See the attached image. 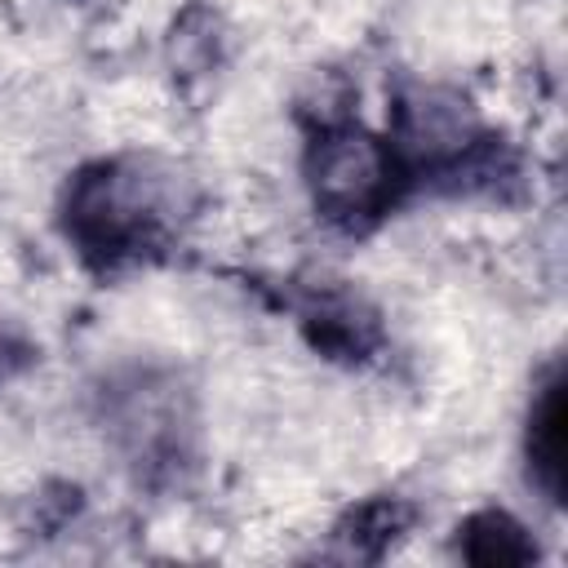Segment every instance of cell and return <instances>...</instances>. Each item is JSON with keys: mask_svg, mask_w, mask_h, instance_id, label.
Masks as SVG:
<instances>
[{"mask_svg": "<svg viewBox=\"0 0 568 568\" xmlns=\"http://www.w3.org/2000/svg\"><path fill=\"white\" fill-rule=\"evenodd\" d=\"M178 195L142 160H93L62 191V235L93 275H124L164 253L178 231Z\"/></svg>", "mask_w": 568, "mask_h": 568, "instance_id": "cell-1", "label": "cell"}, {"mask_svg": "<svg viewBox=\"0 0 568 568\" xmlns=\"http://www.w3.org/2000/svg\"><path fill=\"white\" fill-rule=\"evenodd\" d=\"M306 186L320 217L346 235L382 226L417 186L408 160L359 124H324L306 142Z\"/></svg>", "mask_w": 568, "mask_h": 568, "instance_id": "cell-2", "label": "cell"}, {"mask_svg": "<svg viewBox=\"0 0 568 568\" xmlns=\"http://www.w3.org/2000/svg\"><path fill=\"white\" fill-rule=\"evenodd\" d=\"M564 422H568V382H564V368L550 364L532 390L528 426H524L528 484L550 506H564Z\"/></svg>", "mask_w": 568, "mask_h": 568, "instance_id": "cell-3", "label": "cell"}, {"mask_svg": "<svg viewBox=\"0 0 568 568\" xmlns=\"http://www.w3.org/2000/svg\"><path fill=\"white\" fill-rule=\"evenodd\" d=\"M302 333L315 351H324L328 359H346V364H359L382 346L377 315L364 311L346 293H315L302 306Z\"/></svg>", "mask_w": 568, "mask_h": 568, "instance_id": "cell-4", "label": "cell"}, {"mask_svg": "<svg viewBox=\"0 0 568 568\" xmlns=\"http://www.w3.org/2000/svg\"><path fill=\"white\" fill-rule=\"evenodd\" d=\"M457 555L479 568H506V564H532L537 541L528 537V528L515 515L488 506V510H475L457 528Z\"/></svg>", "mask_w": 568, "mask_h": 568, "instance_id": "cell-5", "label": "cell"}, {"mask_svg": "<svg viewBox=\"0 0 568 568\" xmlns=\"http://www.w3.org/2000/svg\"><path fill=\"white\" fill-rule=\"evenodd\" d=\"M404 528H408V506H404L399 497H373V501L355 506L351 519H346L337 532L351 541L355 555L377 559V555L395 541V532H404Z\"/></svg>", "mask_w": 568, "mask_h": 568, "instance_id": "cell-6", "label": "cell"}]
</instances>
